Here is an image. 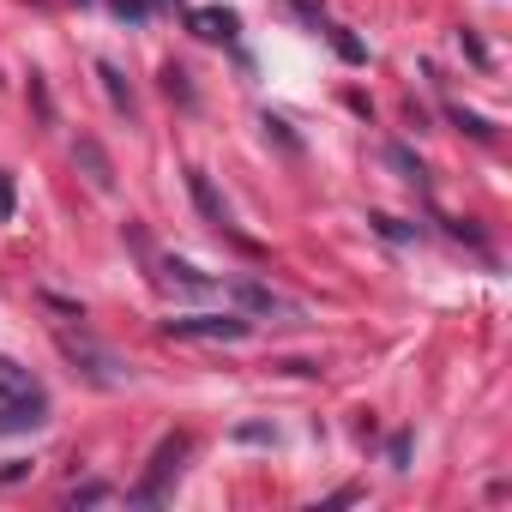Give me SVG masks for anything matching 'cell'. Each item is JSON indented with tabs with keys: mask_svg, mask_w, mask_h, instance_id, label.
<instances>
[{
	"mask_svg": "<svg viewBox=\"0 0 512 512\" xmlns=\"http://www.w3.org/2000/svg\"><path fill=\"white\" fill-rule=\"evenodd\" d=\"M187 452H193V434H163L157 440V452H151V464H145V476L133 482V506H157L163 494H169V476H181V464H187Z\"/></svg>",
	"mask_w": 512,
	"mask_h": 512,
	"instance_id": "cell-1",
	"label": "cell"
},
{
	"mask_svg": "<svg viewBox=\"0 0 512 512\" xmlns=\"http://www.w3.org/2000/svg\"><path fill=\"white\" fill-rule=\"evenodd\" d=\"M55 344H61V356H67L91 386H109V392H115V386H127V362H121L115 350H103L97 338H85V332H61Z\"/></svg>",
	"mask_w": 512,
	"mask_h": 512,
	"instance_id": "cell-2",
	"label": "cell"
},
{
	"mask_svg": "<svg viewBox=\"0 0 512 512\" xmlns=\"http://www.w3.org/2000/svg\"><path fill=\"white\" fill-rule=\"evenodd\" d=\"M163 332L169 338H199V344H241L253 332V320L247 314H175V320H163Z\"/></svg>",
	"mask_w": 512,
	"mask_h": 512,
	"instance_id": "cell-3",
	"label": "cell"
},
{
	"mask_svg": "<svg viewBox=\"0 0 512 512\" xmlns=\"http://www.w3.org/2000/svg\"><path fill=\"white\" fill-rule=\"evenodd\" d=\"M229 302H235L247 320H302V308H296L290 296H278L272 284H260V278H235V284H229Z\"/></svg>",
	"mask_w": 512,
	"mask_h": 512,
	"instance_id": "cell-4",
	"label": "cell"
},
{
	"mask_svg": "<svg viewBox=\"0 0 512 512\" xmlns=\"http://www.w3.org/2000/svg\"><path fill=\"white\" fill-rule=\"evenodd\" d=\"M187 31L205 37V43H235L241 37V19H235V7H193L187 13Z\"/></svg>",
	"mask_w": 512,
	"mask_h": 512,
	"instance_id": "cell-5",
	"label": "cell"
},
{
	"mask_svg": "<svg viewBox=\"0 0 512 512\" xmlns=\"http://www.w3.org/2000/svg\"><path fill=\"white\" fill-rule=\"evenodd\" d=\"M187 193H193L199 217H205L217 235H235V223H229V205L217 199V187H211V175H205V169H187Z\"/></svg>",
	"mask_w": 512,
	"mask_h": 512,
	"instance_id": "cell-6",
	"label": "cell"
},
{
	"mask_svg": "<svg viewBox=\"0 0 512 512\" xmlns=\"http://www.w3.org/2000/svg\"><path fill=\"white\" fill-rule=\"evenodd\" d=\"M73 163L85 169V181L97 187V193H115V163H109V151L85 133V139H73Z\"/></svg>",
	"mask_w": 512,
	"mask_h": 512,
	"instance_id": "cell-7",
	"label": "cell"
},
{
	"mask_svg": "<svg viewBox=\"0 0 512 512\" xmlns=\"http://www.w3.org/2000/svg\"><path fill=\"white\" fill-rule=\"evenodd\" d=\"M25 398H49V392L37 386L31 368H19L13 356H0V404H25Z\"/></svg>",
	"mask_w": 512,
	"mask_h": 512,
	"instance_id": "cell-8",
	"label": "cell"
},
{
	"mask_svg": "<svg viewBox=\"0 0 512 512\" xmlns=\"http://www.w3.org/2000/svg\"><path fill=\"white\" fill-rule=\"evenodd\" d=\"M97 79H103V97L115 103V115H139V97H133V85H127V73L115 67V61H97Z\"/></svg>",
	"mask_w": 512,
	"mask_h": 512,
	"instance_id": "cell-9",
	"label": "cell"
},
{
	"mask_svg": "<svg viewBox=\"0 0 512 512\" xmlns=\"http://www.w3.org/2000/svg\"><path fill=\"white\" fill-rule=\"evenodd\" d=\"M49 422V398H25V404H0V434L7 428H43Z\"/></svg>",
	"mask_w": 512,
	"mask_h": 512,
	"instance_id": "cell-10",
	"label": "cell"
},
{
	"mask_svg": "<svg viewBox=\"0 0 512 512\" xmlns=\"http://www.w3.org/2000/svg\"><path fill=\"white\" fill-rule=\"evenodd\" d=\"M157 272H163V284H181V290H193V296H205V290H211V278H205L199 266H187V260H163Z\"/></svg>",
	"mask_w": 512,
	"mask_h": 512,
	"instance_id": "cell-11",
	"label": "cell"
},
{
	"mask_svg": "<svg viewBox=\"0 0 512 512\" xmlns=\"http://www.w3.org/2000/svg\"><path fill=\"white\" fill-rule=\"evenodd\" d=\"M326 37H332V49H338V61H344V67H368V43H362L356 31H344V25H332Z\"/></svg>",
	"mask_w": 512,
	"mask_h": 512,
	"instance_id": "cell-12",
	"label": "cell"
},
{
	"mask_svg": "<svg viewBox=\"0 0 512 512\" xmlns=\"http://www.w3.org/2000/svg\"><path fill=\"white\" fill-rule=\"evenodd\" d=\"M446 121H452V127H464V133H470V139H482V145L494 139V121H482V115H476V109H464V103H446Z\"/></svg>",
	"mask_w": 512,
	"mask_h": 512,
	"instance_id": "cell-13",
	"label": "cell"
},
{
	"mask_svg": "<svg viewBox=\"0 0 512 512\" xmlns=\"http://www.w3.org/2000/svg\"><path fill=\"white\" fill-rule=\"evenodd\" d=\"M163 91H169V97H175L181 109H193V103H199V91H193V79H187V67H175V61L163 67Z\"/></svg>",
	"mask_w": 512,
	"mask_h": 512,
	"instance_id": "cell-14",
	"label": "cell"
},
{
	"mask_svg": "<svg viewBox=\"0 0 512 512\" xmlns=\"http://www.w3.org/2000/svg\"><path fill=\"white\" fill-rule=\"evenodd\" d=\"M386 163H392V169H398L404 181H416V187L428 181V169H422V157H416L410 145H386Z\"/></svg>",
	"mask_w": 512,
	"mask_h": 512,
	"instance_id": "cell-15",
	"label": "cell"
},
{
	"mask_svg": "<svg viewBox=\"0 0 512 512\" xmlns=\"http://www.w3.org/2000/svg\"><path fill=\"white\" fill-rule=\"evenodd\" d=\"M368 223H374V235H386V241H416V223H404V217H386V211H368Z\"/></svg>",
	"mask_w": 512,
	"mask_h": 512,
	"instance_id": "cell-16",
	"label": "cell"
},
{
	"mask_svg": "<svg viewBox=\"0 0 512 512\" xmlns=\"http://www.w3.org/2000/svg\"><path fill=\"white\" fill-rule=\"evenodd\" d=\"M260 127H266V139H278V145H284V151H290V157H302V139H296V133H290V121H278V115H266V121H260Z\"/></svg>",
	"mask_w": 512,
	"mask_h": 512,
	"instance_id": "cell-17",
	"label": "cell"
},
{
	"mask_svg": "<svg viewBox=\"0 0 512 512\" xmlns=\"http://www.w3.org/2000/svg\"><path fill=\"white\" fill-rule=\"evenodd\" d=\"M109 494H115V488H109V482H79V488H73V494H67V506H103V500H109Z\"/></svg>",
	"mask_w": 512,
	"mask_h": 512,
	"instance_id": "cell-18",
	"label": "cell"
},
{
	"mask_svg": "<svg viewBox=\"0 0 512 512\" xmlns=\"http://www.w3.org/2000/svg\"><path fill=\"white\" fill-rule=\"evenodd\" d=\"M458 49H464L476 67H488V49H482V37H476V31H458Z\"/></svg>",
	"mask_w": 512,
	"mask_h": 512,
	"instance_id": "cell-19",
	"label": "cell"
},
{
	"mask_svg": "<svg viewBox=\"0 0 512 512\" xmlns=\"http://www.w3.org/2000/svg\"><path fill=\"white\" fill-rule=\"evenodd\" d=\"M386 458H392V470H410V434H392Z\"/></svg>",
	"mask_w": 512,
	"mask_h": 512,
	"instance_id": "cell-20",
	"label": "cell"
},
{
	"mask_svg": "<svg viewBox=\"0 0 512 512\" xmlns=\"http://www.w3.org/2000/svg\"><path fill=\"white\" fill-rule=\"evenodd\" d=\"M13 193H19V181H13V169H0V217H13Z\"/></svg>",
	"mask_w": 512,
	"mask_h": 512,
	"instance_id": "cell-21",
	"label": "cell"
},
{
	"mask_svg": "<svg viewBox=\"0 0 512 512\" xmlns=\"http://www.w3.org/2000/svg\"><path fill=\"white\" fill-rule=\"evenodd\" d=\"M235 440H272V428H266V422H241Z\"/></svg>",
	"mask_w": 512,
	"mask_h": 512,
	"instance_id": "cell-22",
	"label": "cell"
},
{
	"mask_svg": "<svg viewBox=\"0 0 512 512\" xmlns=\"http://www.w3.org/2000/svg\"><path fill=\"white\" fill-rule=\"evenodd\" d=\"M290 7H296V13H302L308 25H320V19H326V13H320V0H290Z\"/></svg>",
	"mask_w": 512,
	"mask_h": 512,
	"instance_id": "cell-23",
	"label": "cell"
},
{
	"mask_svg": "<svg viewBox=\"0 0 512 512\" xmlns=\"http://www.w3.org/2000/svg\"><path fill=\"white\" fill-rule=\"evenodd\" d=\"M115 13L121 19H145V0H115Z\"/></svg>",
	"mask_w": 512,
	"mask_h": 512,
	"instance_id": "cell-24",
	"label": "cell"
},
{
	"mask_svg": "<svg viewBox=\"0 0 512 512\" xmlns=\"http://www.w3.org/2000/svg\"><path fill=\"white\" fill-rule=\"evenodd\" d=\"M25 470H31V464H25V458H13V464H7V470H0V482H19V476H25Z\"/></svg>",
	"mask_w": 512,
	"mask_h": 512,
	"instance_id": "cell-25",
	"label": "cell"
},
{
	"mask_svg": "<svg viewBox=\"0 0 512 512\" xmlns=\"http://www.w3.org/2000/svg\"><path fill=\"white\" fill-rule=\"evenodd\" d=\"M157 7H169V0H157Z\"/></svg>",
	"mask_w": 512,
	"mask_h": 512,
	"instance_id": "cell-26",
	"label": "cell"
}]
</instances>
